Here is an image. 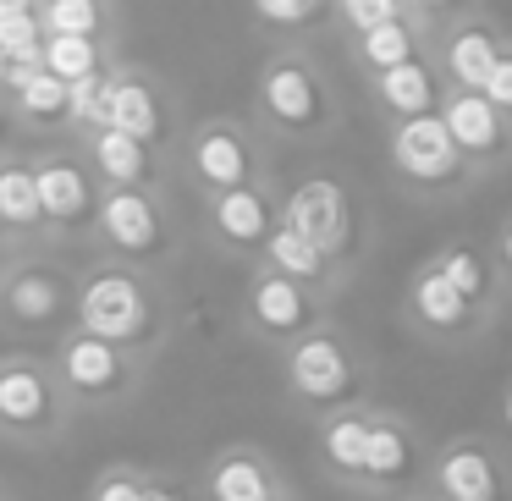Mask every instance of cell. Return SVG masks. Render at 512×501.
<instances>
[{"label":"cell","instance_id":"cell-1","mask_svg":"<svg viewBox=\"0 0 512 501\" xmlns=\"http://www.w3.org/2000/svg\"><path fill=\"white\" fill-rule=\"evenodd\" d=\"M386 160H391V177H397L413 199H430V204H457L485 182L463 155H457V144L441 127V116L386 127Z\"/></svg>","mask_w":512,"mask_h":501},{"label":"cell","instance_id":"cell-2","mask_svg":"<svg viewBox=\"0 0 512 501\" xmlns=\"http://www.w3.org/2000/svg\"><path fill=\"white\" fill-rule=\"evenodd\" d=\"M424 501H512V446L490 430H457L430 446Z\"/></svg>","mask_w":512,"mask_h":501},{"label":"cell","instance_id":"cell-3","mask_svg":"<svg viewBox=\"0 0 512 501\" xmlns=\"http://www.w3.org/2000/svg\"><path fill=\"white\" fill-rule=\"evenodd\" d=\"M287 391L309 413H320V419L358 408V397H364V364H358L353 342L342 331H331V325L303 336V342H292L287 347Z\"/></svg>","mask_w":512,"mask_h":501},{"label":"cell","instance_id":"cell-4","mask_svg":"<svg viewBox=\"0 0 512 501\" xmlns=\"http://www.w3.org/2000/svg\"><path fill=\"white\" fill-rule=\"evenodd\" d=\"M259 111L287 138H320L336 127V100L309 56H276L259 72Z\"/></svg>","mask_w":512,"mask_h":501},{"label":"cell","instance_id":"cell-5","mask_svg":"<svg viewBox=\"0 0 512 501\" xmlns=\"http://www.w3.org/2000/svg\"><path fill=\"white\" fill-rule=\"evenodd\" d=\"M281 226L287 232H298L303 243H314L331 265H353L358 254V210H353V193H347V182L336 177H303L298 188L281 199Z\"/></svg>","mask_w":512,"mask_h":501},{"label":"cell","instance_id":"cell-6","mask_svg":"<svg viewBox=\"0 0 512 501\" xmlns=\"http://www.w3.org/2000/svg\"><path fill=\"white\" fill-rule=\"evenodd\" d=\"M501 45H507V28L490 12H479V6H452V12H441V23H435L430 61H435V72H441V83L452 94H479L490 78V67H496V56H501Z\"/></svg>","mask_w":512,"mask_h":501},{"label":"cell","instance_id":"cell-7","mask_svg":"<svg viewBox=\"0 0 512 501\" xmlns=\"http://www.w3.org/2000/svg\"><path fill=\"white\" fill-rule=\"evenodd\" d=\"M402 320H408L413 336H424V342L441 347V353H468V347H479L490 336V325L457 298V287L430 265V259H424L408 276V287H402Z\"/></svg>","mask_w":512,"mask_h":501},{"label":"cell","instance_id":"cell-8","mask_svg":"<svg viewBox=\"0 0 512 501\" xmlns=\"http://www.w3.org/2000/svg\"><path fill=\"white\" fill-rule=\"evenodd\" d=\"M424 468H430V452H424L419 430L391 408L369 413V457H364V485L358 490L380 501L424 496Z\"/></svg>","mask_w":512,"mask_h":501},{"label":"cell","instance_id":"cell-9","mask_svg":"<svg viewBox=\"0 0 512 501\" xmlns=\"http://www.w3.org/2000/svg\"><path fill=\"white\" fill-rule=\"evenodd\" d=\"M441 127L457 144V155L479 171V177H496L512 166V122L485 100V94H452L441 100Z\"/></svg>","mask_w":512,"mask_h":501},{"label":"cell","instance_id":"cell-10","mask_svg":"<svg viewBox=\"0 0 512 501\" xmlns=\"http://www.w3.org/2000/svg\"><path fill=\"white\" fill-rule=\"evenodd\" d=\"M435 23H441V6H424V0H408V12L397 23L375 28L364 39H347V61L369 78H386V72L408 67V61H424L435 45Z\"/></svg>","mask_w":512,"mask_h":501},{"label":"cell","instance_id":"cell-11","mask_svg":"<svg viewBox=\"0 0 512 501\" xmlns=\"http://www.w3.org/2000/svg\"><path fill=\"white\" fill-rule=\"evenodd\" d=\"M248 325H254L265 342H303V336L325 331V309L314 292H303L298 281L276 276V270H259L254 287H248Z\"/></svg>","mask_w":512,"mask_h":501},{"label":"cell","instance_id":"cell-12","mask_svg":"<svg viewBox=\"0 0 512 501\" xmlns=\"http://www.w3.org/2000/svg\"><path fill=\"white\" fill-rule=\"evenodd\" d=\"M430 265L441 270V276L457 287V298H463L468 309H474L479 320L496 331L512 298H507V281H501V270H496L490 243H479V237H452V243H441L430 254Z\"/></svg>","mask_w":512,"mask_h":501},{"label":"cell","instance_id":"cell-13","mask_svg":"<svg viewBox=\"0 0 512 501\" xmlns=\"http://www.w3.org/2000/svg\"><path fill=\"white\" fill-rule=\"evenodd\" d=\"M78 314H83V336L105 347H122V342H138L149 331V303L138 292L133 276H100L83 287L78 298Z\"/></svg>","mask_w":512,"mask_h":501},{"label":"cell","instance_id":"cell-14","mask_svg":"<svg viewBox=\"0 0 512 501\" xmlns=\"http://www.w3.org/2000/svg\"><path fill=\"white\" fill-rule=\"evenodd\" d=\"M369 100L386 116V127H402V122L441 116L446 83H441V72H435V61L424 56V61H408V67L386 72V78H369Z\"/></svg>","mask_w":512,"mask_h":501},{"label":"cell","instance_id":"cell-15","mask_svg":"<svg viewBox=\"0 0 512 501\" xmlns=\"http://www.w3.org/2000/svg\"><path fill=\"white\" fill-rule=\"evenodd\" d=\"M193 177L221 199V193L254 188V144L243 138V127L215 122L193 138Z\"/></svg>","mask_w":512,"mask_h":501},{"label":"cell","instance_id":"cell-16","mask_svg":"<svg viewBox=\"0 0 512 501\" xmlns=\"http://www.w3.org/2000/svg\"><path fill=\"white\" fill-rule=\"evenodd\" d=\"M210 221H215V237H221L226 248L265 254V243L281 226V204L265 199L259 188H237V193H221V199L210 204Z\"/></svg>","mask_w":512,"mask_h":501},{"label":"cell","instance_id":"cell-17","mask_svg":"<svg viewBox=\"0 0 512 501\" xmlns=\"http://www.w3.org/2000/svg\"><path fill=\"white\" fill-rule=\"evenodd\" d=\"M265 270H276V276L298 281L303 292H314V298L336 292V287H342V276H347L342 265H331V259L320 254V248L303 243V237H298V232H287V226H276V237L265 243Z\"/></svg>","mask_w":512,"mask_h":501},{"label":"cell","instance_id":"cell-18","mask_svg":"<svg viewBox=\"0 0 512 501\" xmlns=\"http://www.w3.org/2000/svg\"><path fill=\"white\" fill-rule=\"evenodd\" d=\"M100 226L122 254H155L166 243V226H160V210L144 199V193H105L100 204Z\"/></svg>","mask_w":512,"mask_h":501},{"label":"cell","instance_id":"cell-19","mask_svg":"<svg viewBox=\"0 0 512 501\" xmlns=\"http://www.w3.org/2000/svg\"><path fill=\"white\" fill-rule=\"evenodd\" d=\"M320 457L342 485H364V457H369V413L364 408H347V413H331L320 424Z\"/></svg>","mask_w":512,"mask_h":501},{"label":"cell","instance_id":"cell-20","mask_svg":"<svg viewBox=\"0 0 512 501\" xmlns=\"http://www.w3.org/2000/svg\"><path fill=\"white\" fill-rule=\"evenodd\" d=\"M34 182H39V210H45V221H56V226L89 221L94 188H89V177H83L72 160H50V166H39Z\"/></svg>","mask_w":512,"mask_h":501},{"label":"cell","instance_id":"cell-21","mask_svg":"<svg viewBox=\"0 0 512 501\" xmlns=\"http://www.w3.org/2000/svg\"><path fill=\"white\" fill-rule=\"evenodd\" d=\"M105 127L149 149L160 133H166V111H160V100H155L149 83L127 78V83H111V111H105Z\"/></svg>","mask_w":512,"mask_h":501},{"label":"cell","instance_id":"cell-22","mask_svg":"<svg viewBox=\"0 0 512 501\" xmlns=\"http://www.w3.org/2000/svg\"><path fill=\"white\" fill-rule=\"evenodd\" d=\"M276 474L259 463L254 452L221 457V468L210 474V501H276Z\"/></svg>","mask_w":512,"mask_h":501},{"label":"cell","instance_id":"cell-23","mask_svg":"<svg viewBox=\"0 0 512 501\" xmlns=\"http://www.w3.org/2000/svg\"><path fill=\"white\" fill-rule=\"evenodd\" d=\"M61 369H67V380L78 391H111L122 386V353L105 342H94V336H72L67 347H61Z\"/></svg>","mask_w":512,"mask_h":501},{"label":"cell","instance_id":"cell-24","mask_svg":"<svg viewBox=\"0 0 512 501\" xmlns=\"http://www.w3.org/2000/svg\"><path fill=\"white\" fill-rule=\"evenodd\" d=\"M61 303H67V287H61V276H50V270H23V276L6 287V314H12L17 325H50L61 314Z\"/></svg>","mask_w":512,"mask_h":501},{"label":"cell","instance_id":"cell-25","mask_svg":"<svg viewBox=\"0 0 512 501\" xmlns=\"http://www.w3.org/2000/svg\"><path fill=\"white\" fill-rule=\"evenodd\" d=\"M0 419L6 424H45L50 419V386L39 369L28 364H12V369H0Z\"/></svg>","mask_w":512,"mask_h":501},{"label":"cell","instance_id":"cell-26","mask_svg":"<svg viewBox=\"0 0 512 501\" xmlns=\"http://www.w3.org/2000/svg\"><path fill=\"white\" fill-rule=\"evenodd\" d=\"M0 67H45L39 17L23 0H0Z\"/></svg>","mask_w":512,"mask_h":501},{"label":"cell","instance_id":"cell-27","mask_svg":"<svg viewBox=\"0 0 512 501\" xmlns=\"http://www.w3.org/2000/svg\"><path fill=\"white\" fill-rule=\"evenodd\" d=\"M94 160H100V171L116 182V193H133L138 182L149 177V149L133 144V138L111 133V127H100V138H94Z\"/></svg>","mask_w":512,"mask_h":501},{"label":"cell","instance_id":"cell-28","mask_svg":"<svg viewBox=\"0 0 512 501\" xmlns=\"http://www.w3.org/2000/svg\"><path fill=\"white\" fill-rule=\"evenodd\" d=\"M0 221L6 226H34L45 221V210H39V182L28 166H6L0 171Z\"/></svg>","mask_w":512,"mask_h":501},{"label":"cell","instance_id":"cell-29","mask_svg":"<svg viewBox=\"0 0 512 501\" xmlns=\"http://www.w3.org/2000/svg\"><path fill=\"white\" fill-rule=\"evenodd\" d=\"M402 12H408V0H342V6H331V23L342 28L347 39H364V34H375V28L397 23Z\"/></svg>","mask_w":512,"mask_h":501},{"label":"cell","instance_id":"cell-30","mask_svg":"<svg viewBox=\"0 0 512 501\" xmlns=\"http://www.w3.org/2000/svg\"><path fill=\"white\" fill-rule=\"evenodd\" d=\"M45 72L56 83H83V78H94L100 72V56H94V39H50L45 45Z\"/></svg>","mask_w":512,"mask_h":501},{"label":"cell","instance_id":"cell-31","mask_svg":"<svg viewBox=\"0 0 512 501\" xmlns=\"http://www.w3.org/2000/svg\"><path fill=\"white\" fill-rule=\"evenodd\" d=\"M254 17L276 34H303V28H320L331 17V6H320V0H259Z\"/></svg>","mask_w":512,"mask_h":501},{"label":"cell","instance_id":"cell-32","mask_svg":"<svg viewBox=\"0 0 512 501\" xmlns=\"http://www.w3.org/2000/svg\"><path fill=\"white\" fill-rule=\"evenodd\" d=\"M39 17H45L50 39H94V28H100V12L89 0H50Z\"/></svg>","mask_w":512,"mask_h":501},{"label":"cell","instance_id":"cell-33","mask_svg":"<svg viewBox=\"0 0 512 501\" xmlns=\"http://www.w3.org/2000/svg\"><path fill=\"white\" fill-rule=\"evenodd\" d=\"M17 105H23L34 122H56V116H67V83H56L50 72H34V78L17 89Z\"/></svg>","mask_w":512,"mask_h":501},{"label":"cell","instance_id":"cell-34","mask_svg":"<svg viewBox=\"0 0 512 501\" xmlns=\"http://www.w3.org/2000/svg\"><path fill=\"white\" fill-rule=\"evenodd\" d=\"M67 111L78 116V122H89V127H105V111H111V83L94 72V78H83V83H72L67 89Z\"/></svg>","mask_w":512,"mask_h":501},{"label":"cell","instance_id":"cell-35","mask_svg":"<svg viewBox=\"0 0 512 501\" xmlns=\"http://www.w3.org/2000/svg\"><path fill=\"white\" fill-rule=\"evenodd\" d=\"M479 94L512 122V28H507V45H501V56H496V67H490V78H485Z\"/></svg>","mask_w":512,"mask_h":501},{"label":"cell","instance_id":"cell-36","mask_svg":"<svg viewBox=\"0 0 512 501\" xmlns=\"http://www.w3.org/2000/svg\"><path fill=\"white\" fill-rule=\"evenodd\" d=\"M490 254H496V270L507 281V298H512V210L496 221V237H490Z\"/></svg>","mask_w":512,"mask_h":501},{"label":"cell","instance_id":"cell-37","mask_svg":"<svg viewBox=\"0 0 512 501\" xmlns=\"http://www.w3.org/2000/svg\"><path fill=\"white\" fill-rule=\"evenodd\" d=\"M94 501H144V485L127 479V474H116V479H105V485L94 490Z\"/></svg>","mask_w":512,"mask_h":501},{"label":"cell","instance_id":"cell-38","mask_svg":"<svg viewBox=\"0 0 512 501\" xmlns=\"http://www.w3.org/2000/svg\"><path fill=\"white\" fill-rule=\"evenodd\" d=\"M496 441L512 446V375L501 380V397H496Z\"/></svg>","mask_w":512,"mask_h":501},{"label":"cell","instance_id":"cell-39","mask_svg":"<svg viewBox=\"0 0 512 501\" xmlns=\"http://www.w3.org/2000/svg\"><path fill=\"white\" fill-rule=\"evenodd\" d=\"M144 501H182L177 490H166V485H144Z\"/></svg>","mask_w":512,"mask_h":501},{"label":"cell","instance_id":"cell-40","mask_svg":"<svg viewBox=\"0 0 512 501\" xmlns=\"http://www.w3.org/2000/svg\"><path fill=\"white\" fill-rule=\"evenodd\" d=\"M408 501H424V496H408Z\"/></svg>","mask_w":512,"mask_h":501},{"label":"cell","instance_id":"cell-41","mask_svg":"<svg viewBox=\"0 0 512 501\" xmlns=\"http://www.w3.org/2000/svg\"><path fill=\"white\" fill-rule=\"evenodd\" d=\"M276 501H281V496H276Z\"/></svg>","mask_w":512,"mask_h":501}]
</instances>
